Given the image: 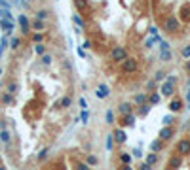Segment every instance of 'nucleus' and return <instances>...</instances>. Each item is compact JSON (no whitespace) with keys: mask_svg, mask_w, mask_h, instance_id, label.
<instances>
[{"mask_svg":"<svg viewBox=\"0 0 190 170\" xmlns=\"http://www.w3.org/2000/svg\"><path fill=\"white\" fill-rule=\"evenodd\" d=\"M139 170H152V166H148L147 163H141V164H139Z\"/></svg>","mask_w":190,"mask_h":170,"instance_id":"c03bdc74","label":"nucleus"},{"mask_svg":"<svg viewBox=\"0 0 190 170\" xmlns=\"http://www.w3.org/2000/svg\"><path fill=\"white\" fill-rule=\"evenodd\" d=\"M162 79H165V72L164 70H158L154 74V81H162Z\"/></svg>","mask_w":190,"mask_h":170,"instance_id":"f704fd0d","label":"nucleus"},{"mask_svg":"<svg viewBox=\"0 0 190 170\" xmlns=\"http://www.w3.org/2000/svg\"><path fill=\"white\" fill-rule=\"evenodd\" d=\"M44 38H46V36H44L42 32H32V42H34V43H42Z\"/></svg>","mask_w":190,"mask_h":170,"instance_id":"c85d7f7f","label":"nucleus"},{"mask_svg":"<svg viewBox=\"0 0 190 170\" xmlns=\"http://www.w3.org/2000/svg\"><path fill=\"white\" fill-rule=\"evenodd\" d=\"M120 161H122V164H129L131 163V155L129 153H120Z\"/></svg>","mask_w":190,"mask_h":170,"instance_id":"7c9ffc66","label":"nucleus"},{"mask_svg":"<svg viewBox=\"0 0 190 170\" xmlns=\"http://www.w3.org/2000/svg\"><path fill=\"white\" fill-rule=\"evenodd\" d=\"M6 93H10V95H17L19 93V83H15V81H10L8 83V91H6Z\"/></svg>","mask_w":190,"mask_h":170,"instance_id":"5701e85b","label":"nucleus"},{"mask_svg":"<svg viewBox=\"0 0 190 170\" xmlns=\"http://www.w3.org/2000/svg\"><path fill=\"white\" fill-rule=\"evenodd\" d=\"M148 111H150V106H148V104H143V106H139V115H147Z\"/></svg>","mask_w":190,"mask_h":170,"instance_id":"72a5a7b5","label":"nucleus"},{"mask_svg":"<svg viewBox=\"0 0 190 170\" xmlns=\"http://www.w3.org/2000/svg\"><path fill=\"white\" fill-rule=\"evenodd\" d=\"M72 21H74V25H78L80 28H86V21H84V17L82 15H72Z\"/></svg>","mask_w":190,"mask_h":170,"instance_id":"a878e982","label":"nucleus"},{"mask_svg":"<svg viewBox=\"0 0 190 170\" xmlns=\"http://www.w3.org/2000/svg\"><path fill=\"white\" fill-rule=\"evenodd\" d=\"M95 93H97V96H99V98H107V96L110 95V89H108L107 85H99Z\"/></svg>","mask_w":190,"mask_h":170,"instance_id":"a211bd4d","label":"nucleus"},{"mask_svg":"<svg viewBox=\"0 0 190 170\" xmlns=\"http://www.w3.org/2000/svg\"><path fill=\"white\" fill-rule=\"evenodd\" d=\"M169 110L175 111V113L181 111V110H183V100H181V98H173V100L169 102Z\"/></svg>","mask_w":190,"mask_h":170,"instance_id":"2eb2a0df","label":"nucleus"},{"mask_svg":"<svg viewBox=\"0 0 190 170\" xmlns=\"http://www.w3.org/2000/svg\"><path fill=\"white\" fill-rule=\"evenodd\" d=\"M48 153H50V149H48V147H44V149L40 151V155H38V161L42 163V161H44V159H46V157H48Z\"/></svg>","mask_w":190,"mask_h":170,"instance_id":"4c0bfd02","label":"nucleus"},{"mask_svg":"<svg viewBox=\"0 0 190 170\" xmlns=\"http://www.w3.org/2000/svg\"><path fill=\"white\" fill-rule=\"evenodd\" d=\"M118 113L120 115H131L133 113V104H129V102H120L118 104Z\"/></svg>","mask_w":190,"mask_h":170,"instance_id":"1a4fd4ad","label":"nucleus"},{"mask_svg":"<svg viewBox=\"0 0 190 170\" xmlns=\"http://www.w3.org/2000/svg\"><path fill=\"white\" fill-rule=\"evenodd\" d=\"M19 45H21V38H12V40H10V47H12V49H17Z\"/></svg>","mask_w":190,"mask_h":170,"instance_id":"2f4dec72","label":"nucleus"},{"mask_svg":"<svg viewBox=\"0 0 190 170\" xmlns=\"http://www.w3.org/2000/svg\"><path fill=\"white\" fill-rule=\"evenodd\" d=\"M120 170H133V168H131L129 164H122V166H120Z\"/></svg>","mask_w":190,"mask_h":170,"instance_id":"49530a36","label":"nucleus"},{"mask_svg":"<svg viewBox=\"0 0 190 170\" xmlns=\"http://www.w3.org/2000/svg\"><path fill=\"white\" fill-rule=\"evenodd\" d=\"M147 87H148V91H152V93H154V91H156V81H154V79H152V81H148Z\"/></svg>","mask_w":190,"mask_h":170,"instance_id":"37998d69","label":"nucleus"},{"mask_svg":"<svg viewBox=\"0 0 190 170\" xmlns=\"http://www.w3.org/2000/svg\"><path fill=\"white\" fill-rule=\"evenodd\" d=\"M51 59H53V57H51L50 53H44V55H42V62L46 64V66H50V64H51Z\"/></svg>","mask_w":190,"mask_h":170,"instance_id":"473e14b6","label":"nucleus"},{"mask_svg":"<svg viewBox=\"0 0 190 170\" xmlns=\"http://www.w3.org/2000/svg\"><path fill=\"white\" fill-rule=\"evenodd\" d=\"M144 163H147L148 166H154L156 163H158V155H156V153H148L147 159H144Z\"/></svg>","mask_w":190,"mask_h":170,"instance_id":"393cba45","label":"nucleus"},{"mask_svg":"<svg viewBox=\"0 0 190 170\" xmlns=\"http://www.w3.org/2000/svg\"><path fill=\"white\" fill-rule=\"evenodd\" d=\"M71 104H72V98H71V96H63V98L59 100V106H61V108H71Z\"/></svg>","mask_w":190,"mask_h":170,"instance_id":"cd10ccee","label":"nucleus"},{"mask_svg":"<svg viewBox=\"0 0 190 170\" xmlns=\"http://www.w3.org/2000/svg\"><path fill=\"white\" fill-rule=\"evenodd\" d=\"M84 47H86V49H89V47H91V42L86 40V42H84Z\"/></svg>","mask_w":190,"mask_h":170,"instance_id":"de8ad7c7","label":"nucleus"},{"mask_svg":"<svg viewBox=\"0 0 190 170\" xmlns=\"http://www.w3.org/2000/svg\"><path fill=\"white\" fill-rule=\"evenodd\" d=\"M135 125V115H122L120 117V129H124V127H133Z\"/></svg>","mask_w":190,"mask_h":170,"instance_id":"9b49d317","label":"nucleus"},{"mask_svg":"<svg viewBox=\"0 0 190 170\" xmlns=\"http://www.w3.org/2000/svg\"><path fill=\"white\" fill-rule=\"evenodd\" d=\"M181 164H183V159H181V155H173V157L169 159V168H171V170L181 168Z\"/></svg>","mask_w":190,"mask_h":170,"instance_id":"f8f14e48","label":"nucleus"},{"mask_svg":"<svg viewBox=\"0 0 190 170\" xmlns=\"http://www.w3.org/2000/svg\"><path fill=\"white\" fill-rule=\"evenodd\" d=\"M19 25H21V30H23L25 34L30 30V21H29L25 15H19Z\"/></svg>","mask_w":190,"mask_h":170,"instance_id":"dca6fc26","label":"nucleus"},{"mask_svg":"<svg viewBox=\"0 0 190 170\" xmlns=\"http://www.w3.org/2000/svg\"><path fill=\"white\" fill-rule=\"evenodd\" d=\"M30 28H32V32H44L48 28V23L46 21H40V19H32L30 21Z\"/></svg>","mask_w":190,"mask_h":170,"instance_id":"423d86ee","label":"nucleus"},{"mask_svg":"<svg viewBox=\"0 0 190 170\" xmlns=\"http://www.w3.org/2000/svg\"><path fill=\"white\" fill-rule=\"evenodd\" d=\"M0 74H2V70H0Z\"/></svg>","mask_w":190,"mask_h":170,"instance_id":"864d4df0","label":"nucleus"},{"mask_svg":"<svg viewBox=\"0 0 190 170\" xmlns=\"http://www.w3.org/2000/svg\"><path fill=\"white\" fill-rule=\"evenodd\" d=\"M86 164H87L89 168L97 166V164H99V157H97V155H87V157H86Z\"/></svg>","mask_w":190,"mask_h":170,"instance_id":"b1692460","label":"nucleus"},{"mask_svg":"<svg viewBox=\"0 0 190 170\" xmlns=\"http://www.w3.org/2000/svg\"><path fill=\"white\" fill-rule=\"evenodd\" d=\"M188 108H190V100H188Z\"/></svg>","mask_w":190,"mask_h":170,"instance_id":"3c124183","label":"nucleus"},{"mask_svg":"<svg viewBox=\"0 0 190 170\" xmlns=\"http://www.w3.org/2000/svg\"><path fill=\"white\" fill-rule=\"evenodd\" d=\"M162 121H164V125H165V127H171V125H173V121H175V117H173V115H165Z\"/></svg>","mask_w":190,"mask_h":170,"instance_id":"c9c22d12","label":"nucleus"},{"mask_svg":"<svg viewBox=\"0 0 190 170\" xmlns=\"http://www.w3.org/2000/svg\"><path fill=\"white\" fill-rule=\"evenodd\" d=\"M162 149H164V142H162L160 138H156V140L150 142V151H152V153H158V151H162Z\"/></svg>","mask_w":190,"mask_h":170,"instance_id":"4468645a","label":"nucleus"},{"mask_svg":"<svg viewBox=\"0 0 190 170\" xmlns=\"http://www.w3.org/2000/svg\"><path fill=\"white\" fill-rule=\"evenodd\" d=\"M141 155H143L141 149H133V157H141Z\"/></svg>","mask_w":190,"mask_h":170,"instance_id":"a18cd8bd","label":"nucleus"},{"mask_svg":"<svg viewBox=\"0 0 190 170\" xmlns=\"http://www.w3.org/2000/svg\"><path fill=\"white\" fill-rule=\"evenodd\" d=\"M0 142H2L4 145H10V142H12V134H10L8 130H0Z\"/></svg>","mask_w":190,"mask_h":170,"instance_id":"4be33fe9","label":"nucleus"},{"mask_svg":"<svg viewBox=\"0 0 190 170\" xmlns=\"http://www.w3.org/2000/svg\"><path fill=\"white\" fill-rule=\"evenodd\" d=\"M137 70H139V62H137V59H133V57H127V59L122 62V72L124 74H133Z\"/></svg>","mask_w":190,"mask_h":170,"instance_id":"f03ea898","label":"nucleus"},{"mask_svg":"<svg viewBox=\"0 0 190 170\" xmlns=\"http://www.w3.org/2000/svg\"><path fill=\"white\" fill-rule=\"evenodd\" d=\"M0 102H2V104H6V106H14V104H15V98H14V95H10V93H2V96H0Z\"/></svg>","mask_w":190,"mask_h":170,"instance_id":"ddd939ff","label":"nucleus"},{"mask_svg":"<svg viewBox=\"0 0 190 170\" xmlns=\"http://www.w3.org/2000/svg\"><path fill=\"white\" fill-rule=\"evenodd\" d=\"M74 170H89V166L86 163H74Z\"/></svg>","mask_w":190,"mask_h":170,"instance_id":"58836bf2","label":"nucleus"},{"mask_svg":"<svg viewBox=\"0 0 190 170\" xmlns=\"http://www.w3.org/2000/svg\"><path fill=\"white\" fill-rule=\"evenodd\" d=\"M165 170H171V168H165Z\"/></svg>","mask_w":190,"mask_h":170,"instance_id":"603ef678","label":"nucleus"},{"mask_svg":"<svg viewBox=\"0 0 190 170\" xmlns=\"http://www.w3.org/2000/svg\"><path fill=\"white\" fill-rule=\"evenodd\" d=\"M6 45H8V38H2V42H0V55H2V51L6 49Z\"/></svg>","mask_w":190,"mask_h":170,"instance_id":"79ce46f5","label":"nucleus"},{"mask_svg":"<svg viewBox=\"0 0 190 170\" xmlns=\"http://www.w3.org/2000/svg\"><path fill=\"white\" fill-rule=\"evenodd\" d=\"M183 57H184V59H190V45H186V47H183Z\"/></svg>","mask_w":190,"mask_h":170,"instance_id":"a19ab883","label":"nucleus"},{"mask_svg":"<svg viewBox=\"0 0 190 170\" xmlns=\"http://www.w3.org/2000/svg\"><path fill=\"white\" fill-rule=\"evenodd\" d=\"M50 15H51V11H50V9H38V11H36V17H34V19H40V21H48V19H50Z\"/></svg>","mask_w":190,"mask_h":170,"instance_id":"aec40b11","label":"nucleus"},{"mask_svg":"<svg viewBox=\"0 0 190 170\" xmlns=\"http://www.w3.org/2000/svg\"><path fill=\"white\" fill-rule=\"evenodd\" d=\"M0 170H6V166H4V164H0Z\"/></svg>","mask_w":190,"mask_h":170,"instance_id":"09e8293b","label":"nucleus"},{"mask_svg":"<svg viewBox=\"0 0 190 170\" xmlns=\"http://www.w3.org/2000/svg\"><path fill=\"white\" fill-rule=\"evenodd\" d=\"M105 117H107V123H112V121H114V113L108 110V111L105 113Z\"/></svg>","mask_w":190,"mask_h":170,"instance_id":"ea45409f","label":"nucleus"},{"mask_svg":"<svg viewBox=\"0 0 190 170\" xmlns=\"http://www.w3.org/2000/svg\"><path fill=\"white\" fill-rule=\"evenodd\" d=\"M112 145H114V138H112V134H108V138H107V149L112 151Z\"/></svg>","mask_w":190,"mask_h":170,"instance_id":"e433bc0d","label":"nucleus"},{"mask_svg":"<svg viewBox=\"0 0 190 170\" xmlns=\"http://www.w3.org/2000/svg\"><path fill=\"white\" fill-rule=\"evenodd\" d=\"M127 59V49L122 47V45H116V47H112V51H110V61L112 62H124Z\"/></svg>","mask_w":190,"mask_h":170,"instance_id":"f257e3e1","label":"nucleus"},{"mask_svg":"<svg viewBox=\"0 0 190 170\" xmlns=\"http://www.w3.org/2000/svg\"><path fill=\"white\" fill-rule=\"evenodd\" d=\"M0 28H2V30H6V32H12V28H14V21L0 19Z\"/></svg>","mask_w":190,"mask_h":170,"instance_id":"412c9836","label":"nucleus"},{"mask_svg":"<svg viewBox=\"0 0 190 170\" xmlns=\"http://www.w3.org/2000/svg\"><path fill=\"white\" fill-rule=\"evenodd\" d=\"M160 98H162V95H158V93L154 91V93H150V95H148V98H147V104H148V106H156V104L160 102Z\"/></svg>","mask_w":190,"mask_h":170,"instance_id":"f3484780","label":"nucleus"},{"mask_svg":"<svg viewBox=\"0 0 190 170\" xmlns=\"http://www.w3.org/2000/svg\"><path fill=\"white\" fill-rule=\"evenodd\" d=\"M147 95H144V93H141V95H135V104L137 106H143V104H147Z\"/></svg>","mask_w":190,"mask_h":170,"instance_id":"bb28decb","label":"nucleus"},{"mask_svg":"<svg viewBox=\"0 0 190 170\" xmlns=\"http://www.w3.org/2000/svg\"><path fill=\"white\" fill-rule=\"evenodd\" d=\"M186 70H188V72H190V62H188V64H186Z\"/></svg>","mask_w":190,"mask_h":170,"instance_id":"8fccbe9b","label":"nucleus"},{"mask_svg":"<svg viewBox=\"0 0 190 170\" xmlns=\"http://www.w3.org/2000/svg\"><path fill=\"white\" fill-rule=\"evenodd\" d=\"M173 93H175V83H171V81H164V85H162V93L160 95H164V96H173Z\"/></svg>","mask_w":190,"mask_h":170,"instance_id":"9d476101","label":"nucleus"},{"mask_svg":"<svg viewBox=\"0 0 190 170\" xmlns=\"http://www.w3.org/2000/svg\"><path fill=\"white\" fill-rule=\"evenodd\" d=\"M173 134H175V129H173V127H164V129L160 130V136H158V138H160L162 142H167V140L173 138Z\"/></svg>","mask_w":190,"mask_h":170,"instance_id":"6e6552de","label":"nucleus"},{"mask_svg":"<svg viewBox=\"0 0 190 170\" xmlns=\"http://www.w3.org/2000/svg\"><path fill=\"white\" fill-rule=\"evenodd\" d=\"M177 153H179V155H188V153H190V140H186V138L179 140V144H177Z\"/></svg>","mask_w":190,"mask_h":170,"instance_id":"39448f33","label":"nucleus"},{"mask_svg":"<svg viewBox=\"0 0 190 170\" xmlns=\"http://www.w3.org/2000/svg\"><path fill=\"white\" fill-rule=\"evenodd\" d=\"M74 6L78 11H87L89 9V2L87 0H74Z\"/></svg>","mask_w":190,"mask_h":170,"instance_id":"6ab92c4d","label":"nucleus"},{"mask_svg":"<svg viewBox=\"0 0 190 170\" xmlns=\"http://www.w3.org/2000/svg\"><path fill=\"white\" fill-rule=\"evenodd\" d=\"M34 53L36 55H44L46 53V43H36L34 45Z\"/></svg>","mask_w":190,"mask_h":170,"instance_id":"c756f323","label":"nucleus"},{"mask_svg":"<svg viewBox=\"0 0 190 170\" xmlns=\"http://www.w3.org/2000/svg\"><path fill=\"white\" fill-rule=\"evenodd\" d=\"M112 138H114V144H124L126 140H127V134H126V130L124 129H116L114 132H112Z\"/></svg>","mask_w":190,"mask_h":170,"instance_id":"0eeeda50","label":"nucleus"},{"mask_svg":"<svg viewBox=\"0 0 190 170\" xmlns=\"http://www.w3.org/2000/svg\"><path fill=\"white\" fill-rule=\"evenodd\" d=\"M171 49H169V43H167L165 40H160V59L162 61H171Z\"/></svg>","mask_w":190,"mask_h":170,"instance_id":"7ed1b4c3","label":"nucleus"},{"mask_svg":"<svg viewBox=\"0 0 190 170\" xmlns=\"http://www.w3.org/2000/svg\"><path fill=\"white\" fill-rule=\"evenodd\" d=\"M179 27H181V25H179V19L177 17H167L165 19V23H164V28L167 30V32H177L179 30Z\"/></svg>","mask_w":190,"mask_h":170,"instance_id":"20e7f679","label":"nucleus"}]
</instances>
